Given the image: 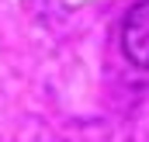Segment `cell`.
I'll use <instances>...</instances> for the list:
<instances>
[{
    "label": "cell",
    "mask_w": 149,
    "mask_h": 142,
    "mask_svg": "<svg viewBox=\"0 0 149 142\" xmlns=\"http://www.w3.org/2000/svg\"><path fill=\"white\" fill-rule=\"evenodd\" d=\"M121 49L132 66L149 70V0H139L128 10V17L121 24Z\"/></svg>",
    "instance_id": "obj_1"
}]
</instances>
